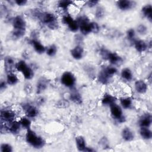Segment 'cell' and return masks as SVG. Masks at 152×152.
<instances>
[{"mask_svg":"<svg viewBox=\"0 0 152 152\" xmlns=\"http://www.w3.org/2000/svg\"><path fill=\"white\" fill-rule=\"evenodd\" d=\"M75 145L77 150L80 151H84V150L87 147L86 141L84 137L78 135L75 137Z\"/></svg>","mask_w":152,"mask_h":152,"instance_id":"obj_21","label":"cell"},{"mask_svg":"<svg viewBox=\"0 0 152 152\" xmlns=\"http://www.w3.org/2000/svg\"><path fill=\"white\" fill-rule=\"evenodd\" d=\"M21 73L22 74L24 78L26 80H30L32 79L34 77V75L33 69L28 65H27L23 69V71L21 72Z\"/></svg>","mask_w":152,"mask_h":152,"instance_id":"obj_26","label":"cell"},{"mask_svg":"<svg viewBox=\"0 0 152 152\" xmlns=\"http://www.w3.org/2000/svg\"><path fill=\"white\" fill-rule=\"evenodd\" d=\"M134 88L137 93L144 94L148 90V85L145 81L138 80L134 83Z\"/></svg>","mask_w":152,"mask_h":152,"instance_id":"obj_13","label":"cell"},{"mask_svg":"<svg viewBox=\"0 0 152 152\" xmlns=\"http://www.w3.org/2000/svg\"><path fill=\"white\" fill-rule=\"evenodd\" d=\"M120 106L125 109H129L132 107L133 102L131 97L129 96L122 97L119 99Z\"/></svg>","mask_w":152,"mask_h":152,"instance_id":"obj_20","label":"cell"},{"mask_svg":"<svg viewBox=\"0 0 152 152\" xmlns=\"http://www.w3.org/2000/svg\"><path fill=\"white\" fill-rule=\"evenodd\" d=\"M74 20L73 17L69 14H64L62 17V19H61V21H62V23L67 26L69 23H70L72 20Z\"/></svg>","mask_w":152,"mask_h":152,"instance_id":"obj_38","label":"cell"},{"mask_svg":"<svg viewBox=\"0 0 152 152\" xmlns=\"http://www.w3.org/2000/svg\"><path fill=\"white\" fill-rule=\"evenodd\" d=\"M100 55L102 58L109 61L112 65H117L121 64L122 61V58L116 52L109 50L106 48H101L100 50Z\"/></svg>","mask_w":152,"mask_h":152,"instance_id":"obj_3","label":"cell"},{"mask_svg":"<svg viewBox=\"0 0 152 152\" xmlns=\"http://www.w3.org/2000/svg\"><path fill=\"white\" fill-rule=\"evenodd\" d=\"M112 77L109 76L102 68L97 75V81L103 85H107L109 84Z\"/></svg>","mask_w":152,"mask_h":152,"instance_id":"obj_18","label":"cell"},{"mask_svg":"<svg viewBox=\"0 0 152 152\" xmlns=\"http://www.w3.org/2000/svg\"><path fill=\"white\" fill-rule=\"evenodd\" d=\"M36 93L37 94L44 91L48 87V81L45 78H40L36 83Z\"/></svg>","mask_w":152,"mask_h":152,"instance_id":"obj_23","label":"cell"},{"mask_svg":"<svg viewBox=\"0 0 152 152\" xmlns=\"http://www.w3.org/2000/svg\"><path fill=\"white\" fill-rule=\"evenodd\" d=\"M69 99L75 104H80L82 103L83 99L81 94L77 91H72L69 94Z\"/></svg>","mask_w":152,"mask_h":152,"instance_id":"obj_27","label":"cell"},{"mask_svg":"<svg viewBox=\"0 0 152 152\" xmlns=\"http://www.w3.org/2000/svg\"><path fill=\"white\" fill-rule=\"evenodd\" d=\"M7 83L6 81L4 80H1L0 82V89L1 91L5 90L7 87Z\"/></svg>","mask_w":152,"mask_h":152,"instance_id":"obj_42","label":"cell"},{"mask_svg":"<svg viewBox=\"0 0 152 152\" xmlns=\"http://www.w3.org/2000/svg\"><path fill=\"white\" fill-rule=\"evenodd\" d=\"M117 99L116 97L110 93H104L102 99H101V103L105 106H110L112 104L116 103Z\"/></svg>","mask_w":152,"mask_h":152,"instance_id":"obj_16","label":"cell"},{"mask_svg":"<svg viewBox=\"0 0 152 152\" xmlns=\"http://www.w3.org/2000/svg\"><path fill=\"white\" fill-rule=\"evenodd\" d=\"M99 3V1L97 0H91V1H88L86 2V5L89 8H94L97 5V4Z\"/></svg>","mask_w":152,"mask_h":152,"instance_id":"obj_39","label":"cell"},{"mask_svg":"<svg viewBox=\"0 0 152 152\" xmlns=\"http://www.w3.org/2000/svg\"><path fill=\"white\" fill-rule=\"evenodd\" d=\"M61 84L67 88H72L76 83V77L70 71L64 72L60 78Z\"/></svg>","mask_w":152,"mask_h":152,"instance_id":"obj_5","label":"cell"},{"mask_svg":"<svg viewBox=\"0 0 152 152\" xmlns=\"http://www.w3.org/2000/svg\"><path fill=\"white\" fill-rule=\"evenodd\" d=\"M7 125L8 132H10L13 135H17L20 132L21 126L18 121L15 120L13 122L9 123Z\"/></svg>","mask_w":152,"mask_h":152,"instance_id":"obj_17","label":"cell"},{"mask_svg":"<svg viewBox=\"0 0 152 152\" xmlns=\"http://www.w3.org/2000/svg\"><path fill=\"white\" fill-rule=\"evenodd\" d=\"M135 31L140 35L144 36L148 32V27L144 24H140L137 26Z\"/></svg>","mask_w":152,"mask_h":152,"instance_id":"obj_35","label":"cell"},{"mask_svg":"<svg viewBox=\"0 0 152 152\" xmlns=\"http://www.w3.org/2000/svg\"><path fill=\"white\" fill-rule=\"evenodd\" d=\"M71 56L75 60H80L83 59L84 55V48L81 45H77L70 50Z\"/></svg>","mask_w":152,"mask_h":152,"instance_id":"obj_10","label":"cell"},{"mask_svg":"<svg viewBox=\"0 0 152 152\" xmlns=\"http://www.w3.org/2000/svg\"><path fill=\"white\" fill-rule=\"evenodd\" d=\"M68 29L72 32H77L79 30V24L76 20V19H74L70 23L67 25Z\"/></svg>","mask_w":152,"mask_h":152,"instance_id":"obj_36","label":"cell"},{"mask_svg":"<svg viewBox=\"0 0 152 152\" xmlns=\"http://www.w3.org/2000/svg\"><path fill=\"white\" fill-rule=\"evenodd\" d=\"M103 69L111 77H113L118 72L117 68L115 66L112 65H110V66H107L104 67Z\"/></svg>","mask_w":152,"mask_h":152,"instance_id":"obj_34","label":"cell"},{"mask_svg":"<svg viewBox=\"0 0 152 152\" xmlns=\"http://www.w3.org/2000/svg\"><path fill=\"white\" fill-rule=\"evenodd\" d=\"M126 36L127 39L129 42L133 43L136 40V31H135V30L132 28L128 29L126 32Z\"/></svg>","mask_w":152,"mask_h":152,"instance_id":"obj_32","label":"cell"},{"mask_svg":"<svg viewBox=\"0 0 152 152\" xmlns=\"http://www.w3.org/2000/svg\"><path fill=\"white\" fill-rule=\"evenodd\" d=\"M110 115L113 119L118 123H123L125 121L126 119L124 115L122 107L115 103L109 106Z\"/></svg>","mask_w":152,"mask_h":152,"instance_id":"obj_4","label":"cell"},{"mask_svg":"<svg viewBox=\"0 0 152 152\" xmlns=\"http://www.w3.org/2000/svg\"><path fill=\"white\" fill-rule=\"evenodd\" d=\"M57 51H58V49L56 46L54 44H52L46 48V53L48 56L50 57H53L56 54Z\"/></svg>","mask_w":152,"mask_h":152,"instance_id":"obj_33","label":"cell"},{"mask_svg":"<svg viewBox=\"0 0 152 152\" xmlns=\"http://www.w3.org/2000/svg\"><path fill=\"white\" fill-rule=\"evenodd\" d=\"M30 44L33 46L34 51L38 54H42L46 52V48L43 45V43L37 38L32 37L30 40Z\"/></svg>","mask_w":152,"mask_h":152,"instance_id":"obj_11","label":"cell"},{"mask_svg":"<svg viewBox=\"0 0 152 152\" xmlns=\"http://www.w3.org/2000/svg\"><path fill=\"white\" fill-rule=\"evenodd\" d=\"M18 121L21 126V128L26 129V130L31 128V121L30 120V118H29L28 117H27L26 116H23L19 119Z\"/></svg>","mask_w":152,"mask_h":152,"instance_id":"obj_30","label":"cell"},{"mask_svg":"<svg viewBox=\"0 0 152 152\" xmlns=\"http://www.w3.org/2000/svg\"><path fill=\"white\" fill-rule=\"evenodd\" d=\"M139 133L141 137L144 140H149L152 138V132L149 128L140 127Z\"/></svg>","mask_w":152,"mask_h":152,"instance_id":"obj_25","label":"cell"},{"mask_svg":"<svg viewBox=\"0 0 152 152\" xmlns=\"http://www.w3.org/2000/svg\"><path fill=\"white\" fill-rule=\"evenodd\" d=\"M73 4V1L69 0H60L57 2V6L59 9L63 11H66L68 10L70 6Z\"/></svg>","mask_w":152,"mask_h":152,"instance_id":"obj_28","label":"cell"},{"mask_svg":"<svg viewBox=\"0 0 152 152\" xmlns=\"http://www.w3.org/2000/svg\"><path fill=\"white\" fill-rule=\"evenodd\" d=\"M14 2L19 7H23L26 5V4L28 2L26 0H15Z\"/></svg>","mask_w":152,"mask_h":152,"instance_id":"obj_41","label":"cell"},{"mask_svg":"<svg viewBox=\"0 0 152 152\" xmlns=\"http://www.w3.org/2000/svg\"><path fill=\"white\" fill-rule=\"evenodd\" d=\"M121 77L125 81L129 82L133 78V73L129 68H124L121 71Z\"/></svg>","mask_w":152,"mask_h":152,"instance_id":"obj_22","label":"cell"},{"mask_svg":"<svg viewBox=\"0 0 152 152\" xmlns=\"http://www.w3.org/2000/svg\"><path fill=\"white\" fill-rule=\"evenodd\" d=\"M121 137L125 141L130 142L134 140L135 138V135L134 132L130 128L125 126L121 131Z\"/></svg>","mask_w":152,"mask_h":152,"instance_id":"obj_14","label":"cell"},{"mask_svg":"<svg viewBox=\"0 0 152 152\" xmlns=\"http://www.w3.org/2000/svg\"><path fill=\"white\" fill-rule=\"evenodd\" d=\"M141 12L144 17H145L150 23L152 21V6L150 4L144 5L141 10Z\"/></svg>","mask_w":152,"mask_h":152,"instance_id":"obj_19","label":"cell"},{"mask_svg":"<svg viewBox=\"0 0 152 152\" xmlns=\"http://www.w3.org/2000/svg\"><path fill=\"white\" fill-rule=\"evenodd\" d=\"M22 109L24 110L26 116L29 118H34L39 114L37 108L29 103H24L22 105Z\"/></svg>","mask_w":152,"mask_h":152,"instance_id":"obj_8","label":"cell"},{"mask_svg":"<svg viewBox=\"0 0 152 152\" xmlns=\"http://www.w3.org/2000/svg\"><path fill=\"white\" fill-rule=\"evenodd\" d=\"M33 15L36 17L39 21L50 29L53 30L58 28V22L56 14L48 11H40L36 10L33 12Z\"/></svg>","mask_w":152,"mask_h":152,"instance_id":"obj_1","label":"cell"},{"mask_svg":"<svg viewBox=\"0 0 152 152\" xmlns=\"http://www.w3.org/2000/svg\"><path fill=\"white\" fill-rule=\"evenodd\" d=\"M92 25V30L93 33H97L100 30V26L95 21H91Z\"/></svg>","mask_w":152,"mask_h":152,"instance_id":"obj_40","label":"cell"},{"mask_svg":"<svg viewBox=\"0 0 152 152\" xmlns=\"http://www.w3.org/2000/svg\"><path fill=\"white\" fill-rule=\"evenodd\" d=\"M133 45L135 49L139 53H143L148 49L147 42L142 39H136Z\"/></svg>","mask_w":152,"mask_h":152,"instance_id":"obj_15","label":"cell"},{"mask_svg":"<svg viewBox=\"0 0 152 152\" xmlns=\"http://www.w3.org/2000/svg\"><path fill=\"white\" fill-rule=\"evenodd\" d=\"M0 151L1 152H12L13 148L12 145L8 143H2L0 147Z\"/></svg>","mask_w":152,"mask_h":152,"instance_id":"obj_37","label":"cell"},{"mask_svg":"<svg viewBox=\"0 0 152 152\" xmlns=\"http://www.w3.org/2000/svg\"><path fill=\"white\" fill-rule=\"evenodd\" d=\"M136 4V2L130 0H119L116 2V5L118 8L122 11H128L134 8Z\"/></svg>","mask_w":152,"mask_h":152,"instance_id":"obj_9","label":"cell"},{"mask_svg":"<svg viewBox=\"0 0 152 152\" xmlns=\"http://www.w3.org/2000/svg\"><path fill=\"white\" fill-rule=\"evenodd\" d=\"M5 81H7L8 85L14 86L18 83L19 78L15 73H14L13 72H8L7 74Z\"/></svg>","mask_w":152,"mask_h":152,"instance_id":"obj_24","label":"cell"},{"mask_svg":"<svg viewBox=\"0 0 152 152\" xmlns=\"http://www.w3.org/2000/svg\"><path fill=\"white\" fill-rule=\"evenodd\" d=\"M152 123V116L149 113H144L142 115L138 121V124L140 127L150 128Z\"/></svg>","mask_w":152,"mask_h":152,"instance_id":"obj_12","label":"cell"},{"mask_svg":"<svg viewBox=\"0 0 152 152\" xmlns=\"http://www.w3.org/2000/svg\"><path fill=\"white\" fill-rule=\"evenodd\" d=\"M105 15V9L102 6H98L94 11V16L96 19L101 20Z\"/></svg>","mask_w":152,"mask_h":152,"instance_id":"obj_31","label":"cell"},{"mask_svg":"<svg viewBox=\"0 0 152 152\" xmlns=\"http://www.w3.org/2000/svg\"><path fill=\"white\" fill-rule=\"evenodd\" d=\"M4 66L6 69V70L8 71V72H12L11 71V68L14 66H15V61L14 59V58L11 56H7L4 57Z\"/></svg>","mask_w":152,"mask_h":152,"instance_id":"obj_29","label":"cell"},{"mask_svg":"<svg viewBox=\"0 0 152 152\" xmlns=\"http://www.w3.org/2000/svg\"><path fill=\"white\" fill-rule=\"evenodd\" d=\"M16 113L11 109H2L1 111V121L6 124H9L15 120Z\"/></svg>","mask_w":152,"mask_h":152,"instance_id":"obj_7","label":"cell"},{"mask_svg":"<svg viewBox=\"0 0 152 152\" xmlns=\"http://www.w3.org/2000/svg\"><path fill=\"white\" fill-rule=\"evenodd\" d=\"M25 139L27 143L34 148H41L45 144L44 138L31 128L27 129Z\"/></svg>","mask_w":152,"mask_h":152,"instance_id":"obj_2","label":"cell"},{"mask_svg":"<svg viewBox=\"0 0 152 152\" xmlns=\"http://www.w3.org/2000/svg\"><path fill=\"white\" fill-rule=\"evenodd\" d=\"M12 26L13 27L12 30L23 31L26 30V22L24 18L20 15H16L12 18Z\"/></svg>","mask_w":152,"mask_h":152,"instance_id":"obj_6","label":"cell"},{"mask_svg":"<svg viewBox=\"0 0 152 152\" xmlns=\"http://www.w3.org/2000/svg\"><path fill=\"white\" fill-rule=\"evenodd\" d=\"M96 151L94 149H93L92 147H87L86 148V149L84 150V151Z\"/></svg>","mask_w":152,"mask_h":152,"instance_id":"obj_43","label":"cell"}]
</instances>
